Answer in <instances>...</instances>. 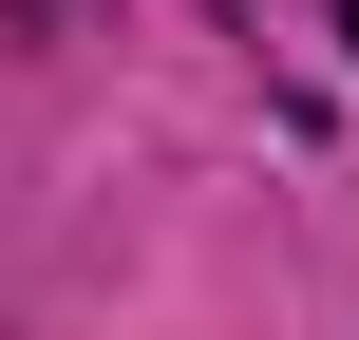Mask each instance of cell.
Here are the masks:
<instances>
[{
    "mask_svg": "<svg viewBox=\"0 0 359 340\" xmlns=\"http://www.w3.org/2000/svg\"><path fill=\"white\" fill-rule=\"evenodd\" d=\"M341 38H359V0H341Z\"/></svg>",
    "mask_w": 359,
    "mask_h": 340,
    "instance_id": "1",
    "label": "cell"
}]
</instances>
